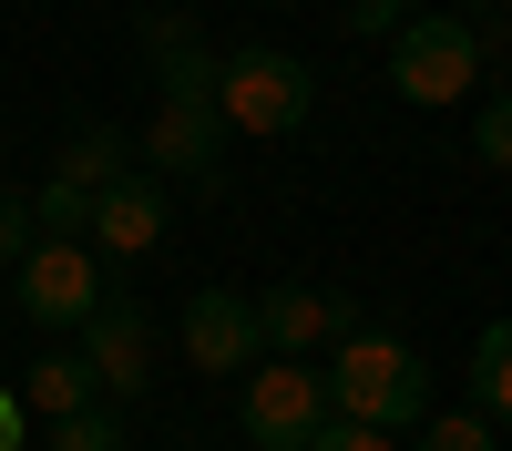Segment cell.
<instances>
[{"instance_id": "obj_1", "label": "cell", "mask_w": 512, "mask_h": 451, "mask_svg": "<svg viewBox=\"0 0 512 451\" xmlns=\"http://www.w3.org/2000/svg\"><path fill=\"white\" fill-rule=\"evenodd\" d=\"M328 410L400 441V431L431 421V369L410 359V339H379V328H359V339L328 349Z\"/></svg>"}, {"instance_id": "obj_2", "label": "cell", "mask_w": 512, "mask_h": 451, "mask_svg": "<svg viewBox=\"0 0 512 451\" xmlns=\"http://www.w3.org/2000/svg\"><path fill=\"white\" fill-rule=\"evenodd\" d=\"M308 113H318V72L297 62V52H267V41H246V52H226V62H216V123H226V134L277 144V134H297Z\"/></svg>"}, {"instance_id": "obj_3", "label": "cell", "mask_w": 512, "mask_h": 451, "mask_svg": "<svg viewBox=\"0 0 512 451\" xmlns=\"http://www.w3.org/2000/svg\"><path fill=\"white\" fill-rule=\"evenodd\" d=\"M472 82H482V21H451V11H431V21H410L400 41H390V93L400 103H472Z\"/></svg>"}, {"instance_id": "obj_4", "label": "cell", "mask_w": 512, "mask_h": 451, "mask_svg": "<svg viewBox=\"0 0 512 451\" xmlns=\"http://www.w3.org/2000/svg\"><path fill=\"white\" fill-rule=\"evenodd\" d=\"M236 421L256 451H308L328 431V380L308 359H267V369H246V400H236Z\"/></svg>"}, {"instance_id": "obj_5", "label": "cell", "mask_w": 512, "mask_h": 451, "mask_svg": "<svg viewBox=\"0 0 512 451\" xmlns=\"http://www.w3.org/2000/svg\"><path fill=\"white\" fill-rule=\"evenodd\" d=\"M21 277V308L41 318V328H82L103 308V257L93 246H72V236H31V257L11 267Z\"/></svg>"}, {"instance_id": "obj_6", "label": "cell", "mask_w": 512, "mask_h": 451, "mask_svg": "<svg viewBox=\"0 0 512 451\" xmlns=\"http://www.w3.org/2000/svg\"><path fill=\"white\" fill-rule=\"evenodd\" d=\"M256 339H267V359L338 349V339H359V298H338V287H267L256 298Z\"/></svg>"}, {"instance_id": "obj_7", "label": "cell", "mask_w": 512, "mask_h": 451, "mask_svg": "<svg viewBox=\"0 0 512 451\" xmlns=\"http://www.w3.org/2000/svg\"><path fill=\"white\" fill-rule=\"evenodd\" d=\"M185 359L216 369V380H236L246 359H267V339H256V298H236V287H195V298H185Z\"/></svg>"}, {"instance_id": "obj_8", "label": "cell", "mask_w": 512, "mask_h": 451, "mask_svg": "<svg viewBox=\"0 0 512 451\" xmlns=\"http://www.w3.org/2000/svg\"><path fill=\"white\" fill-rule=\"evenodd\" d=\"M226 164V123H216V103H164L154 123H144V175H164V185H205Z\"/></svg>"}, {"instance_id": "obj_9", "label": "cell", "mask_w": 512, "mask_h": 451, "mask_svg": "<svg viewBox=\"0 0 512 451\" xmlns=\"http://www.w3.org/2000/svg\"><path fill=\"white\" fill-rule=\"evenodd\" d=\"M82 359H93V380H103L113 400H134V390L154 380V318H144L134 298H103L93 318H82Z\"/></svg>"}, {"instance_id": "obj_10", "label": "cell", "mask_w": 512, "mask_h": 451, "mask_svg": "<svg viewBox=\"0 0 512 451\" xmlns=\"http://www.w3.org/2000/svg\"><path fill=\"white\" fill-rule=\"evenodd\" d=\"M164 246V175H113L93 195V257H154Z\"/></svg>"}, {"instance_id": "obj_11", "label": "cell", "mask_w": 512, "mask_h": 451, "mask_svg": "<svg viewBox=\"0 0 512 451\" xmlns=\"http://www.w3.org/2000/svg\"><path fill=\"white\" fill-rule=\"evenodd\" d=\"M144 72L164 82V103H216V52L185 11H144Z\"/></svg>"}, {"instance_id": "obj_12", "label": "cell", "mask_w": 512, "mask_h": 451, "mask_svg": "<svg viewBox=\"0 0 512 451\" xmlns=\"http://www.w3.org/2000/svg\"><path fill=\"white\" fill-rule=\"evenodd\" d=\"M103 380H93V359L82 349H52V359H31V380H21V410H41V421H72V410H93Z\"/></svg>"}, {"instance_id": "obj_13", "label": "cell", "mask_w": 512, "mask_h": 451, "mask_svg": "<svg viewBox=\"0 0 512 451\" xmlns=\"http://www.w3.org/2000/svg\"><path fill=\"white\" fill-rule=\"evenodd\" d=\"M52 175H62V185H82V195H103L113 175H134V164H123V134H113V123H82V134H62Z\"/></svg>"}, {"instance_id": "obj_14", "label": "cell", "mask_w": 512, "mask_h": 451, "mask_svg": "<svg viewBox=\"0 0 512 451\" xmlns=\"http://www.w3.org/2000/svg\"><path fill=\"white\" fill-rule=\"evenodd\" d=\"M472 410L482 421H512V318H492L482 349H472Z\"/></svg>"}, {"instance_id": "obj_15", "label": "cell", "mask_w": 512, "mask_h": 451, "mask_svg": "<svg viewBox=\"0 0 512 451\" xmlns=\"http://www.w3.org/2000/svg\"><path fill=\"white\" fill-rule=\"evenodd\" d=\"M31 236H72V246H93V195L52 175V185L31 195Z\"/></svg>"}, {"instance_id": "obj_16", "label": "cell", "mask_w": 512, "mask_h": 451, "mask_svg": "<svg viewBox=\"0 0 512 451\" xmlns=\"http://www.w3.org/2000/svg\"><path fill=\"white\" fill-rule=\"evenodd\" d=\"M420 451H492V421L482 410H431V421H420Z\"/></svg>"}, {"instance_id": "obj_17", "label": "cell", "mask_w": 512, "mask_h": 451, "mask_svg": "<svg viewBox=\"0 0 512 451\" xmlns=\"http://www.w3.org/2000/svg\"><path fill=\"white\" fill-rule=\"evenodd\" d=\"M52 451H123V421L93 400V410H72V421H52Z\"/></svg>"}, {"instance_id": "obj_18", "label": "cell", "mask_w": 512, "mask_h": 451, "mask_svg": "<svg viewBox=\"0 0 512 451\" xmlns=\"http://www.w3.org/2000/svg\"><path fill=\"white\" fill-rule=\"evenodd\" d=\"M472 154L492 164V175H512V93H492V103L472 113Z\"/></svg>"}, {"instance_id": "obj_19", "label": "cell", "mask_w": 512, "mask_h": 451, "mask_svg": "<svg viewBox=\"0 0 512 451\" xmlns=\"http://www.w3.org/2000/svg\"><path fill=\"white\" fill-rule=\"evenodd\" d=\"M308 451H400V441H390V431H369V421H338V410H328V431H318Z\"/></svg>"}, {"instance_id": "obj_20", "label": "cell", "mask_w": 512, "mask_h": 451, "mask_svg": "<svg viewBox=\"0 0 512 451\" xmlns=\"http://www.w3.org/2000/svg\"><path fill=\"white\" fill-rule=\"evenodd\" d=\"M31 257V195H0V267Z\"/></svg>"}, {"instance_id": "obj_21", "label": "cell", "mask_w": 512, "mask_h": 451, "mask_svg": "<svg viewBox=\"0 0 512 451\" xmlns=\"http://www.w3.org/2000/svg\"><path fill=\"white\" fill-rule=\"evenodd\" d=\"M349 21H359V31H390V41H400V31H410V0H349Z\"/></svg>"}, {"instance_id": "obj_22", "label": "cell", "mask_w": 512, "mask_h": 451, "mask_svg": "<svg viewBox=\"0 0 512 451\" xmlns=\"http://www.w3.org/2000/svg\"><path fill=\"white\" fill-rule=\"evenodd\" d=\"M21 421H31V410H21V390H0V451H21Z\"/></svg>"}]
</instances>
